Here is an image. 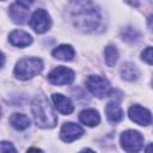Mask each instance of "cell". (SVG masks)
<instances>
[{
    "mask_svg": "<svg viewBox=\"0 0 153 153\" xmlns=\"http://www.w3.org/2000/svg\"><path fill=\"white\" fill-rule=\"evenodd\" d=\"M148 27L153 31V14H151V16L148 17Z\"/></svg>",
    "mask_w": 153,
    "mask_h": 153,
    "instance_id": "7402d4cb",
    "label": "cell"
},
{
    "mask_svg": "<svg viewBox=\"0 0 153 153\" xmlns=\"http://www.w3.org/2000/svg\"><path fill=\"white\" fill-rule=\"evenodd\" d=\"M48 80L54 85H68L74 80V72L71 68L59 66L48 74Z\"/></svg>",
    "mask_w": 153,
    "mask_h": 153,
    "instance_id": "52a82bcc",
    "label": "cell"
},
{
    "mask_svg": "<svg viewBox=\"0 0 153 153\" xmlns=\"http://www.w3.org/2000/svg\"><path fill=\"white\" fill-rule=\"evenodd\" d=\"M29 7H30V2H26V1L13 2L10 6V16L12 20L17 24L26 23V19L29 16Z\"/></svg>",
    "mask_w": 153,
    "mask_h": 153,
    "instance_id": "9c48e42d",
    "label": "cell"
},
{
    "mask_svg": "<svg viewBox=\"0 0 153 153\" xmlns=\"http://www.w3.org/2000/svg\"><path fill=\"white\" fill-rule=\"evenodd\" d=\"M128 115L133 122H135L140 126H149L153 122V117H152L151 111L147 110L146 108L141 106V105H137V104L129 108Z\"/></svg>",
    "mask_w": 153,
    "mask_h": 153,
    "instance_id": "ba28073f",
    "label": "cell"
},
{
    "mask_svg": "<svg viewBox=\"0 0 153 153\" xmlns=\"http://www.w3.org/2000/svg\"><path fill=\"white\" fill-rule=\"evenodd\" d=\"M74 10L73 20L78 29L82 31H91L98 26L100 16L98 10L91 2H78Z\"/></svg>",
    "mask_w": 153,
    "mask_h": 153,
    "instance_id": "7a4b0ae2",
    "label": "cell"
},
{
    "mask_svg": "<svg viewBox=\"0 0 153 153\" xmlns=\"http://www.w3.org/2000/svg\"><path fill=\"white\" fill-rule=\"evenodd\" d=\"M82 134H84L82 128L80 126H78L76 123H73V122L65 123L61 128V131H60V136L65 142H72L76 139H79Z\"/></svg>",
    "mask_w": 153,
    "mask_h": 153,
    "instance_id": "30bf717a",
    "label": "cell"
},
{
    "mask_svg": "<svg viewBox=\"0 0 153 153\" xmlns=\"http://www.w3.org/2000/svg\"><path fill=\"white\" fill-rule=\"evenodd\" d=\"M117 59H118V51H117L116 47L108 45L105 48V50H104V60H105V63L109 67H114L115 63L117 62Z\"/></svg>",
    "mask_w": 153,
    "mask_h": 153,
    "instance_id": "ac0fdd59",
    "label": "cell"
},
{
    "mask_svg": "<svg viewBox=\"0 0 153 153\" xmlns=\"http://www.w3.org/2000/svg\"><path fill=\"white\" fill-rule=\"evenodd\" d=\"M121 76L124 79V80H128V81H134L139 78L140 73H139V69L135 65L130 63V62H127L124 65H122L121 67Z\"/></svg>",
    "mask_w": 153,
    "mask_h": 153,
    "instance_id": "e0dca14e",
    "label": "cell"
},
{
    "mask_svg": "<svg viewBox=\"0 0 153 153\" xmlns=\"http://www.w3.org/2000/svg\"><path fill=\"white\" fill-rule=\"evenodd\" d=\"M53 102H54L56 109L63 115H69L74 110V105H73L72 100L63 94H60V93L53 94Z\"/></svg>",
    "mask_w": 153,
    "mask_h": 153,
    "instance_id": "8fae6325",
    "label": "cell"
},
{
    "mask_svg": "<svg viewBox=\"0 0 153 153\" xmlns=\"http://www.w3.org/2000/svg\"><path fill=\"white\" fill-rule=\"evenodd\" d=\"M79 153H96V152H94V151H92V149H90V148H85V149L80 151Z\"/></svg>",
    "mask_w": 153,
    "mask_h": 153,
    "instance_id": "d4e9b609",
    "label": "cell"
},
{
    "mask_svg": "<svg viewBox=\"0 0 153 153\" xmlns=\"http://www.w3.org/2000/svg\"><path fill=\"white\" fill-rule=\"evenodd\" d=\"M105 114H106L108 120L112 123H117L123 118V111H122L121 106L115 102H110L106 104Z\"/></svg>",
    "mask_w": 153,
    "mask_h": 153,
    "instance_id": "5bb4252c",
    "label": "cell"
},
{
    "mask_svg": "<svg viewBox=\"0 0 153 153\" xmlns=\"http://www.w3.org/2000/svg\"><path fill=\"white\" fill-rule=\"evenodd\" d=\"M0 152L1 153H17L16 148L13 147V145L11 142L7 141H2L0 145Z\"/></svg>",
    "mask_w": 153,
    "mask_h": 153,
    "instance_id": "44dd1931",
    "label": "cell"
},
{
    "mask_svg": "<svg viewBox=\"0 0 153 153\" xmlns=\"http://www.w3.org/2000/svg\"><path fill=\"white\" fill-rule=\"evenodd\" d=\"M53 56L57 60L71 61L74 56V49L69 44H62L53 50Z\"/></svg>",
    "mask_w": 153,
    "mask_h": 153,
    "instance_id": "9a60e30c",
    "label": "cell"
},
{
    "mask_svg": "<svg viewBox=\"0 0 153 153\" xmlns=\"http://www.w3.org/2000/svg\"><path fill=\"white\" fill-rule=\"evenodd\" d=\"M26 153H43V151L39 148H30Z\"/></svg>",
    "mask_w": 153,
    "mask_h": 153,
    "instance_id": "603a6c76",
    "label": "cell"
},
{
    "mask_svg": "<svg viewBox=\"0 0 153 153\" xmlns=\"http://www.w3.org/2000/svg\"><path fill=\"white\" fill-rule=\"evenodd\" d=\"M43 69V62L37 57L20 59L14 67V75L20 80H29L39 74Z\"/></svg>",
    "mask_w": 153,
    "mask_h": 153,
    "instance_id": "3957f363",
    "label": "cell"
},
{
    "mask_svg": "<svg viewBox=\"0 0 153 153\" xmlns=\"http://www.w3.org/2000/svg\"><path fill=\"white\" fill-rule=\"evenodd\" d=\"M31 111L35 122L41 128H54L57 123V117L53 106L45 96H36L31 103Z\"/></svg>",
    "mask_w": 153,
    "mask_h": 153,
    "instance_id": "6da1fadb",
    "label": "cell"
},
{
    "mask_svg": "<svg viewBox=\"0 0 153 153\" xmlns=\"http://www.w3.org/2000/svg\"><path fill=\"white\" fill-rule=\"evenodd\" d=\"M79 120L81 123H84L88 127H94L99 123L100 116H99L98 111H96L94 109H85L80 112Z\"/></svg>",
    "mask_w": 153,
    "mask_h": 153,
    "instance_id": "4fadbf2b",
    "label": "cell"
},
{
    "mask_svg": "<svg viewBox=\"0 0 153 153\" xmlns=\"http://www.w3.org/2000/svg\"><path fill=\"white\" fill-rule=\"evenodd\" d=\"M121 146L127 153H137L143 147V136L136 130H126L121 134Z\"/></svg>",
    "mask_w": 153,
    "mask_h": 153,
    "instance_id": "277c9868",
    "label": "cell"
},
{
    "mask_svg": "<svg viewBox=\"0 0 153 153\" xmlns=\"http://www.w3.org/2000/svg\"><path fill=\"white\" fill-rule=\"evenodd\" d=\"M141 57L147 63L153 65V47H147L146 49H143L141 53Z\"/></svg>",
    "mask_w": 153,
    "mask_h": 153,
    "instance_id": "ffe728a7",
    "label": "cell"
},
{
    "mask_svg": "<svg viewBox=\"0 0 153 153\" xmlns=\"http://www.w3.org/2000/svg\"><path fill=\"white\" fill-rule=\"evenodd\" d=\"M86 85L90 92L98 98L108 97L112 91L110 82L100 75H90L86 80Z\"/></svg>",
    "mask_w": 153,
    "mask_h": 153,
    "instance_id": "5b68a950",
    "label": "cell"
},
{
    "mask_svg": "<svg viewBox=\"0 0 153 153\" xmlns=\"http://www.w3.org/2000/svg\"><path fill=\"white\" fill-rule=\"evenodd\" d=\"M50 24H51L50 17H49L48 12L43 8L36 10L30 19V26L37 33H43V32L48 31L50 27Z\"/></svg>",
    "mask_w": 153,
    "mask_h": 153,
    "instance_id": "8992f818",
    "label": "cell"
},
{
    "mask_svg": "<svg viewBox=\"0 0 153 153\" xmlns=\"http://www.w3.org/2000/svg\"><path fill=\"white\" fill-rule=\"evenodd\" d=\"M10 42L16 47L24 48V47H27L29 44H31L32 37L25 31L14 30V31H12L10 33Z\"/></svg>",
    "mask_w": 153,
    "mask_h": 153,
    "instance_id": "7c38bea8",
    "label": "cell"
},
{
    "mask_svg": "<svg viewBox=\"0 0 153 153\" xmlns=\"http://www.w3.org/2000/svg\"><path fill=\"white\" fill-rule=\"evenodd\" d=\"M10 124L13 127V128H16V129H18V130H24V129H26V128H29L30 127V118L26 116V115H24V114H18V112H16V114H12L11 116H10Z\"/></svg>",
    "mask_w": 153,
    "mask_h": 153,
    "instance_id": "2e32d148",
    "label": "cell"
},
{
    "mask_svg": "<svg viewBox=\"0 0 153 153\" xmlns=\"http://www.w3.org/2000/svg\"><path fill=\"white\" fill-rule=\"evenodd\" d=\"M145 153H153V143H149V145L146 147Z\"/></svg>",
    "mask_w": 153,
    "mask_h": 153,
    "instance_id": "cb8c5ba5",
    "label": "cell"
},
{
    "mask_svg": "<svg viewBox=\"0 0 153 153\" xmlns=\"http://www.w3.org/2000/svg\"><path fill=\"white\" fill-rule=\"evenodd\" d=\"M122 37L126 41H135L139 37V32L131 27H127L122 31Z\"/></svg>",
    "mask_w": 153,
    "mask_h": 153,
    "instance_id": "d6986e66",
    "label": "cell"
}]
</instances>
